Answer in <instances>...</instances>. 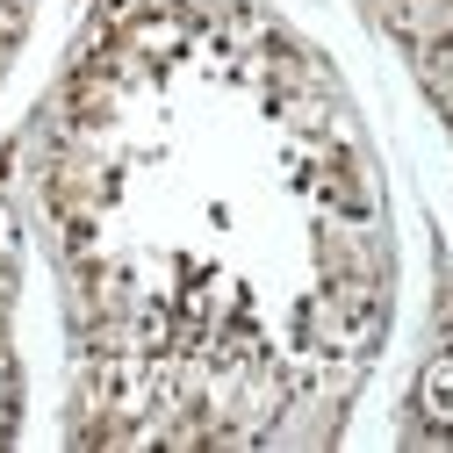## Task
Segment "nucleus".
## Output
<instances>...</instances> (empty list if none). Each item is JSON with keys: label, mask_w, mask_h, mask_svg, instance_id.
<instances>
[{"label": "nucleus", "mask_w": 453, "mask_h": 453, "mask_svg": "<svg viewBox=\"0 0 453 453\" xmlns=\"http://www.w3.org/2000/svg\"><path fill=\"white\" fill-rule=\"evenodd\" d=\"M411 439L453 446V346H446V360L425 367V381H418V395H411Z\"/></svg>", "instance_id": "1"}]
</instances>
